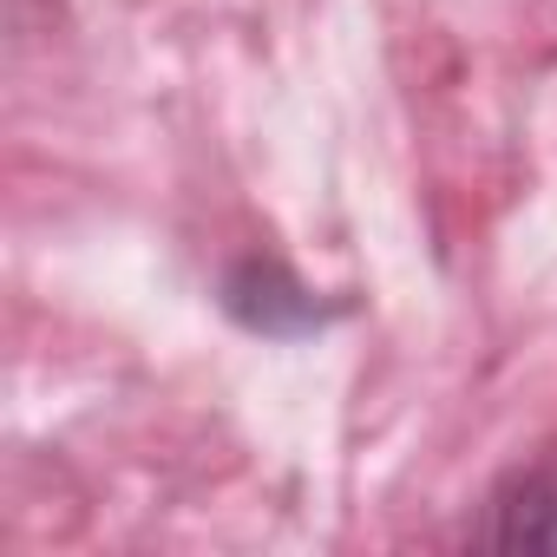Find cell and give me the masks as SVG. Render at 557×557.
Listing matches in <instances>:
<instances>
[{
  "label": "cell",
  "instance_id": "obj_1",
  "mask_svg": "<svg viewBox=\"0 0 557 557\" xmlns=\"http://www.w3.org/2000/svg\"><path fill=\"white\" fill-rule=\"evenodd\" d=\"M223 296H230V315L249 322V329H262V335H302V329L322 322V309L309 302V289L296 283L283 262H262V256H249L243 269H230Z\"/></svg>",
  "mask_w": 557,
  "mask_h": 557
},
{
  "label": "cell",
  "instance_id": "obj_2",
  "mask_svg": "<svg viewBox=\"0 0 557 557\" xmlns=\"http://www.w3.org/2000/svg\"><path fill=\"white\" fill-rule=\"evenodd\" d=\"M479 544L492 550H557V472H518L492 492Z\"/></svg>",
  "mask_w": 557,
  "mask_h": 557
}]
</instances>
